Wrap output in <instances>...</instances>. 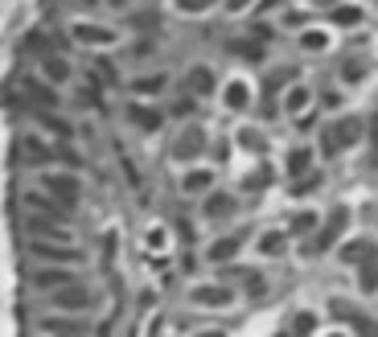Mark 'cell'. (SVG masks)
Masks as SVG:
<instances>
[{
    "label": "cell",
    "mask_w": 378,
    "mask_h": 337,
    "mask_svg": "<svg viewBox=\"0 0 378 337\" xmlns=\"http://www.w3.org/2000/svg\"><path fill=\"white\" fill-rule=\"evenodd\" d=\"M243 292H247V297H263V292H268L263 276H259V272H247V276H243Z\"/></svg>",
    "instance_id": "obj_37"
},
{
    "label": "cell",
    "mask_w": 378,
    "mask_h": 337,
    "mask_svg": "<svg viewBox=\"0 0 378 337\" xmlns=\"http://www.w3.org/2000/svg\"><path fill=\"white\" fill-rule=\"evenodd\" d=\"M309 103H313V91H309L305 82H292V86L284 91V111H288V115H305Z\"/></svg>",
    "instance_id": "obj_26"
},
{
    "label": "cell",
    "mask_w": 378,
    "mask_h": 337,
    "mask_svg": "<svg viewBox=\"0 0 378 337\" xmlns=\"http://www.w3.org/2000/svg\"><path fill=\"white\" fill-rule=\"evenodd\" d=\"M313 329H317V317H313V313H296V317H292V334L296 337H309Z\"/></svg>",
    "instance_id": "obj_36"
},
{
    "label": "cell",
    "mask_w": 378,
    "mask_h": 337,
    "mask_svg": "<svg viewBox=\"0 0 378 337\" xmlns=\"http://www.w3.org/2000/svg\"><path fill=\"white\" fill-rule=\"evenodd\" d=\"M214 189V169H185L181 173V194L185 198H206Z\"/></svg>",
    "instance_id": "obj_19"
},
{
    "label": "cell",
    "mask_w": 378,
    "mask_h": 337,
    "mask_svg": "<svg viewBox=\"0 0 378 337\" xmlns=\"http://www.w3.org/2000/svg\"><path fill=\"white\" fill-rule=\"evenodd\" d=\"M251 37L268 45V41H276V29H272V25H263V21H255V25H251Z\"/></svg>",
    "instance_id": "obj_40"
},
{
    "label": "cell",
    "mask_w": 378,
    "mask_h": 337,
    "mask_svg": "<svg viewBox=\"0 0 378 337\" xmlns=\"http://www.w3.org/2000/svg\"><path fill=\"white\" fill-rule=\"evenodd\" d=\"M45 305L54 309V313H70V317H86L91 309H95V292L78 280V284H66V288H58V292H49L45 297Z\"/></svg>",
    "instance_id": "obj_5"
},
{
    "label": "cell",
    "mask_w": 378,
    "mask_h": 337,
    "mask_svg": "<svg viewBox=\"0 0 378 337\" xmlns=\"http://www.w3.org/2000/svg\"><path fill=\"white\" fill-rule=\"evenodd\" d=\"M346 222H350V210L346 206H338L333 214H329V222L317 231V251H325V247H333L338 239H342V231H346Z\"/></svg>",
    "instance_id": "obj_21"
},
{
    "label": "cell",
    "mask_w": 378,
    "mask_h": 337,
    "mask_svg": "<svg viewBox=\"0 0 378 337\" xmlns=\"http://www.w3.org/2000/svg\"><path fill=\"white\" fill-rule=\"evenodd\" d=\"M21 206H25V214H41V218H54V222H70V210H66L58 198H49L41 185H37V189H25V194H21Z\"/></svg>",
    "instance_id": "obj_7"
},
{
    "label": "cell",
    "mask_w": 378,
    "mask_h": 337,
    "mask_svg": "<svg viewBox=\"0 0 378 337\" xmlns=\"http://www.w3.org/2000/svg\"><path fill=\"white\" fill-rule=\"evenodd\" d=\"M202 152H206V128H202V124H185V128L177 132V140H173L169 156H173V161H181V165H189V161H198Z\"/></svg>",
    "instance_id": "obj_6"
},
{
    "label": "cell",
    "mask_w": 378,
    "mask_h": 337,
    "mask_svg": "<svg viewBox=\"0 0 378 337\" xmlns=\"http://www.w3.org/2000/svg\"><path fill=\"white\" fill-rule=\"evenodd\" d=\"M218 91H222V103H226L231 111H247V107L255 103V91H251V82H247L243 74H239V78H226Z\"/></svg>",
    "instance_id": "obj_15"
},
{
    "label": "cell",
    "mask_w": 378,
    "mask_h": 337,
    "mask_svg": "<svg viewBox=\"0 0 378 337\" xmlns=\"http://www.w3.org/2000/svg\"><path fill=\"white\" fill-rule=\"evenodd\" d=\"M329 132H333L338 148H354V144L362 140V132H366V119H362V115H346V119H338Z\"/></svg>",
    "instance_id": "obj_18"
},
{
    "label": "cell",
    "mask_w": 378,
    "mask_h": 337,
    "mask_svg": "<svg viewBox=\"0 0 378 337\" xmlns=\"http://www.w3.org/2000/svg\"><path fill=\"white\" fill-rule=\"evenodd\" d=\"M292 0H259L255 4V16H268V12H288Z\"/></svg>",
    "instance_id": "obj_39"
},
{
    "label": "cell",
    "mask_w": 378,
    "mask_h": 337,
    "mask_svg": "<svg viewBox=\"0 0 378 337\" xmlns=\"http://www.w3.org/2000/svg\"><path fill=\"white\" fill-rule=\"evenodd\" d=\"M338 82H342V86H358V82H366V58L346 54V58L338 62Z\"/></svg>",
    "instance_id": "obj_23"
},
{
    "label": "cell",
    "mask_w": 378,
    "mask_h": 337,
    "mask_svg": "<svg viewBox=\"0 0 378 337\" xmlns=\"http://www.w3.org/2000/svg\"><path fill=\"white\" fill-rule=\"evenodd\" d=\"M309 231H321V218H317V210H300V214L288 222V235H309Z\"/></svg>",
    "instance_id": "obj_31"
},
{
    "label": "cell",
    "mask_w": 378,
    "mask_h": 337,
    "mask_svg": "<svg viewBox=\"0 0 378 337\" xmlns=\"http://www.w3.org/2000/svg\"><path fill=\"white\" fill-rule=\"evenodd\" d=\"M193 111H198V95H189V91H185L181 99H173V103H169V115H173V119H189Z\"/></svg>",
    "instance_id": "obj_32"
},
{
    "label": "cell",
    "mask_w": 378,
    "mask_h": 337,
    "mask_svg": "<svg viewBox=\"0 0 378 337\" xmlns=\"http://www.w3.org/2000/svg\"><path fill=\"white\" fill-rule=\"evenodd\" d=\"M255 247H259V255H268V259H272V255H284V251H288V231H263Z\"/></svg>",
    "instance_id": "obj_27"
},
{
    "label": "cell",
    "mask_w": 378,
    "mask_h": 337,
    "mask_svg": "<svg viewBox=\"0 0 378 337\" xmlns=\"http://www.w3.org/2000/svg\"><path fill=\"white\" fill-rule=\"evenodd\" d=\"M37 334H58V337H86V321L82 317H70V313H45L37 321Z\"/></svg>",
    "instance_id": "obj_11"
},
{
    "label": "cell",
    "mask_w": 378,
    "mask_h": 337,
    "mask_svg": "<svg viewBox=\"0 0 378 337\" xmlns=\"http://www.w3.org/2000/svg\"><path fill=\"white\" fill-rule=\"evenodd\" d=\"M333 337H346V334H333Z\"/></svg>",
    "instance_id": "obj_47"
},
{
    "label": "cell",
    "mask_w": 378,
    "mask_h": 337,
    "mask_svg": "<svg viewBox=\"0 0 378 337\" xmlns=\"http://www.w3.org/2000/svg\"><path fill=\"white\" fill-rule=\"evenodd\" d=\"M37 185H41L49 198H58L66 210H74V206H78V198H82V181H78L74 173H66V169H41Z\"/></svg>",
    "instance_id": "obj_4"
},
{
    "label": "cell",
    "mask_w": 378,
    "mask_h": 337,
    "mask_svg": "<svg viewBox=\"0 0 378 337\" xmlns=\"http://www.w3.org/2000/svg\"><path fill=\"white\" fill-rule=\"evenodd\" d=\"M321 99H325V107H342V95H338V91H325Z\"/></svg>",
    "instance_id": "obj_44"
},
{
    "label": "cell",
    "mask_w": 378,
    "mask_h": 337,
    "mask_svg": "<svg viewBox=\"0 0 378 337\" xmlns=\"http://www.w3.org/2000/svg\"><path fill=\"white\" fill-rule=\"evenodd\" d=\"M16 161H21V165H33V169H49L54 161H66V152H62L58 144H49L45 136L25 132V136L16 140Z\"/></svg>",
    "instance_id": "obj_3"
},
{
    "label": "cell",
    "mask_w": 378,
    "mask_h": 337,
    "mask_svg": "<svg viewBox=\"0 0 378 337\" xmlns=\"http://www.w3.org/2000/svg\"><path fill=\"white\" fill-rule=\"evenodd\" d=\"M165 91H169V74L165 70H140V74L128 78V95L132 99H156Z\"/></svg>",
    "instance_id": "obj_10"
},
{
    "label": "cell",
    "mask_w": 378,
    "mask_h": 337,
    "mask_svg": "<svg viewBox=\"0 0 378 337\" xmlns=\"http://www.w3.org/2000/svg\"><path fill=\"white\" fill-rule=\"evenodd\" d=\"M321 181H325L321 173H305V177L292 185V194H309V189H321Z\"/></svg>",
    "instance_id": "obj_38"
},
{
    "label": "cell",
    "mask_w": 378,
    "mask_h": 337,
    "mask_svg": "<svg viewBox=\"0 0 378 337\" xmlns=\"http://www.w3.org/2000/svg\"><path fill=\"white\" fill-rule=\"evenodd\" d=\"M313 173V148H292L288 152V177H305Z\"/></svg>",
    "instance_id": "obj_28"
},
{
    "label": "cell",
    "mask_w": 378,
    "mask_h": 337,
    "mask_svg": "<svg viewBox=\"0 0 378 337\" xmlns=\"http://www.w3.org/2000/svg\"><path fill=\"white\" fill-rule=\"evenodd\" d=\"M375 148H378V124H375Z\"/></svg>",
    "instance_id": "obj_46"
},
{
    "label": "cell",
    "mask_w": 378,
    "mask_h": 337,
    "mask_svg": "<svg viewBox=\"0 0 378 337\" xmlns=\"http://www.w3.org/2000/svg\"><path fill=\"white\" fill-rule=\"evenodd\" d=\"M378 247L370 243V239H354V243H346L342 247V264H354V268H362L366 259H375Z\"/></svg>",
    "instance_id": "obj_25"
},
{
    "label": "cell",
    "mask_w": 378,
    "mask_h": 337,
    "mask_svg": "<svg viewBox=\"0 0 378 337\" xmlns=\"http://www.w3.org/2000/svg\"><path fill=\"white\" fill-rule=\"evenodd\" d=\"M198 337H226L222 329H206V334H198Z\"/></svg>",
    "instance_id": "obj_45"
},
{
    "label": "cell",
    "mask_w": 378,
    "mask_h": 337,
    "mask_svg": "<svg viewBox=\"0 0 378 337\" xmlns=\"http://www.w3.org/2000/svg\"><path fill=\"white\" fill-rule=\"evenodd\" d=\"M235 210H239V202H235V194H226V189H210V194L202 198V218H206V222H226V218H235Z\"/></svg>",
    "instance_id": "obj_13"
},
{
    "label": "cell",
    "mask_w": 378,
    "mask_h": 337,
    "mask_svg": "<svg viewBox=\"0 0 378 337\" xmlns=\"http://www.w3.org/2000/svg\"><path fill=\"white\" fill-rule=\"evenodd\" d=\"M70 41H74V45H82V49L103 54V49H115V45L123 41V33H119L115 25H103V21L78 16V21H70Z\"/></svg>",
    "instance_id": "obj_1"
},
{
    "label": "cell",
    "mask_w": 378,
    "mask_h": 337,
    "mask_svg": "<svg viewBox=\"0 0 378 337\" xmlns=\"http://www.w3.org/2000/svg\"><path fill=\"white\" fill-rule=\"evenodd\" d=\"M148 243H152V247H165V231H161V226H152V231H148Z\"/></svg>",
    "instance_id": "obj_43"
},
{
    "label": "cell",
    "mask_w": 378,
    "mask_h": 337,
    "mask_svg": "<svg viewBox=\"0 0 378 337\" xmlns=\"http://www.w3.org/2000/svg\"><path fill=\"white\" fill-rule=\"evenodd\" d=\"M235 136H239V148H243V152H263V148H268V140H263L259 128H239Z\"/></svg>",
    "instance_id": "obj_30"
},
{
    "label": "cell",
    "mask_w": 378,
    "mask_h": 337,
    "mask_svg": "<svg viewBox=\"0 0 378 337\" xmlns=\"http://www.w3.org/2000/svg\"><path fill=\"white\" fill-rule=\"evenodd\" d=\"M189 301L202 309H226L235 301V292L226 284H198V288H189Z\"/></svg>",
    "instance_id": "obj_17"
},
{
    "label": "cell",
    "mask_w": 378,
    "mask_h": 337,
    "mask_svg": "<svg viewBox=\"0 0 378 337\" xmlns=\"http://www.w3.org/2000/svg\"><path fill=\"white\" fill-rule=\"evenodd\" d=\"M255 4L259 0H222V12L226 16H247V12H255Z\"/></svg>",
    "instance_id": "obj_35"
},
{
    "label": "cell",
    "mask_w": 378,
    "mask_h": 337,
    "mask_svg": "<svg viewBox=\"0 0 378 337\" xmlns=\"http://www.w3.org/2000/svg\"><path fill=\"white\" fill-rule=\"evenodd\" d=\"M25 251L33 259H41V264H54V268H74V264L86 259V251L78 243H54V239H29Z\"/></svg>",
    "instance_id": "obj_2"
},
{
    "label": "cell",
    "mask_w": 378,
    "mask_h": 337,
    "mask_svg": "<svg viewBox=\"0 0 378 337\" xmlns=\"http://www.w3.org/2000/svg\"><path fill=\"white\" fill-rule=\"evenodd\" d=\"M354 325H358V329H362V337H378V325H375V321H362V317H358V321H354Z\"/></svg>",
    "instance_id": "obj_42"
},
{
    "label": "cell",
    "mask_w": 378,
    "mask_h": 337,
    "mask_svg": "<svg viewBox=\"0 0 378 337\" xmlns=\"http://www.w3.org/2000/svg\"><path fill=\"white\" fill-rule=\"evenodd\" d=\"M37 119H41V128H49V132H58V140H70V124H66V119H58L54 111H41Z\"/></svg>",
    "instance_id": "obj_34"
},
{
    "label": "cell",
    "mask_w": 378,
    "mask_h": 337,
    "mask_svg": "<svg viewBox=\"0 0 378 337\" xmlns=\"http://www.w3.org/2000/svg\"><path fill=\"white\" fill-rule=\"evenodd\" d=\"M37 74H41L45 82H54V86H66V82L74 78V66H70V58H62V54H41Z\"/></svg>",
    "instance_id": "obj_14"
},
{
    "label": "cell",
    "mask_w": 378,
    "mask_h": 337,
    "mask_svg": "<svg viewBox=\"0 0 378 337\" xmlns=\"http://www.w3.org/2000/svg\"><path fill=\"white\" fill-rule=\"evenodd\" d=\"M329 41H333V37H329V29H325V25H305V29H300V37H296V45H300L305 54H325V49H329Z\"/></svg>",
    "instance_id": "obj_22"
},
{
    "label": "cell",
    "mask_w": 378,
    "mask_h": 337,
    "mask_svg": "<svg viewBox=\"0 0 378 337\" xmlns=\"http://www.w3.org/2000/svg\"><path fill=\"white\" fill-rule=\"evenodd\" d=\"M214 4H222V0H173V12L177 16H206Z\"/></svg>",
    "instance_id": "obj_29"
},
{
    "label": "cell",
    "mask_w": 378,
    "mask_h": 337,
    "mask_svg": "<svg viewBox=\"0 0 378 337\" xmlns=\"http://www.w3.org/2000/svg\"><path fill=\"white\" fill-rule=\"evenodd\" d=\"M103 4H107V8H111V12H128V8H132V4H136V0H103Z\"/></svg>",
    "instance_id": "obj_41"
},
{
    "label": "cell",
    "mask_w": 378,
    "mask_h": 337,
    "mask_svg": "<svg viewBox=\"0 0 378 337\" xmlns=\"http://www.w3.org/2000/svg\"><path fill=\"white\" fill-rule=\"evenodd\" d=\"M218 86H222V82H218V70H214L210 62H193V66L185 70V91H189V95H198V99H210Z\"/></svg>",
    "instance_id": "obj_9"
},
{
    "label": "cell",
    "mask_w": 378,
    "mask_h": 337,
    "mask_svg": "<svg viewBox=\"0 0 378 337\" xmlns=\"http://www.w3.org/2000/svg\"><path fill=\"white\" fill-rule=\"evenodd\" d=\"M329 21H333L338 29H362V25H366V8L354 4V0H342V4H333Z\"/></svg>",
    "instance_id": "obj_20"
},
{
    "label": "cell",
    "mask_w": 378,
    "mask_h": 337,
    "mask_svg": "<svg viewBox=\"0 0 378 337\" xmlns=\"http://www.w3.org/2000/svg\"><path fill=\"white\" fill-rule=\"evenodd\" d=\"M21 95H29V99H33V103H41L45 111L62 107V95H58V86H54V82H45L41 74H25V78H21Z\"/></svg>",
    "instance_id": "obj_12"
},
{
    "label": "cell",
    "mask_w": 378,
    "mask_h": 337,
    "mask_svg": "<svg viewBox=\"0 0 378 337\" xmlns=\"http://www.w3.org/2000/svg\"><path fill=\"white\" fill-rule=\"evenodd\" d=\"M128 119H132L140 132H161L165 111H161V107H152V103H144V99H132V103H128Z\"/></svg>",
    "instance_id": "obj_16"
},
{
    "label": "cell",
    "mask_w": 378,
    "mask_h": 337,
    "mask_svg": "<svg viewBox=\"0 0 378 337\" xmlns=\"http://www.w3.org/2000/svg\"><path fill=\"white\" fill-rule=\"evenodd\" d=\"M358 284H362V292H375V288H378V255H375V259H366V264L358 268Z\"/></svg>",
    "instance_id": "obj_33"
},
{
    "label": "cell",
    "mask_w": 378,
    "mask_h": 337,
    "mask_svg": "<svg viewBox=\"0 0 378 337\" xmlns=\"http://www.w3.org/2000/svg\"><path fill=\"white\" fill-rule=\"evenodd\" d=\"M78 280H82V276H78L74 268H54V264L29 272V288H37V292H45V297L58 292V288H66V284H78Z\"/></svg>",
    "instance_id": "obj_8"
},
{
    "label": "cell",
    "mask_w": 378,
    "mask_h": 337,
    "mask_svg": "<svg viewBox=\"0 0 378 337\" xmlns=\"http://www.w3.org/2000/svg\"><path fill=\"white\" fill-rule=\"evenodd\" d=\"M239 247H243V239H239V235L214 239V243L206 247V259H210V264H226V259H235V255H239Z\"/></svg>",
    "instance_id": "obj_24"
}]
</instances>
